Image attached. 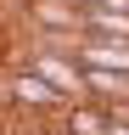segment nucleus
Wrapping results in <instances>:
<instances>
[{
  "label": "nucleus",
  "mask_w": 129,
  "mask_h": 135,
  "mask_svg": "<svg viewBox=\"0 0 129 135\" xmlns=\"http://www.w3.org/2000/svg\"><path fill=\"white\" fill-rule=\"evenodd\" d=\"M6 90H11V101H17V107H39V113H62V107H68V96H62L51 79H39L34 68H17Z\"/></svg>",
  "instance_id": "nucleus-1"
},
{
  "label": "nucleus",
  "mask_w": 129,
  "mask_h": 135,
  "mask_svg": "<svg viewBox=\"0 0 129 135\" xmlns=\"http://www.w3.org/2000/svg\"><path fill=\"white\" fill-rule=\"evenodd\" d=\"M56 118H62V135H112V107L101 101H68Z\"/></svg>",
  "instance_id": "nucleus-2"
},
{
  "label": "nucleus",
  "mask_w": 129,
  "mask_h": 135,
  "mask_svg": "<svg viewBox=\"0 0 129 135\" xmlns=\"http://www.w3.org/2000/svg\"><path fill=\"white\" fill-rule=\"evenodd\" d=\"M95 6H112V11H129V0H95Z\"/></svg>",
  "instance_id": "nucleus-3"
},
{
  "label": "nucleus",
  "mask_w": 129,
  "mask_h": 135,
  "mask_svg": "<svg viewBox=\"0 0 129 135\" xmlns=\"http://www.w3.org/2000/svg\"><path fill=\"white\" fill-rule=\"evenodd\" d=\"M73 6H95V0H73Z\"/></svg>",
  "instance_id": "nucleus-4"
}]
</instances>
